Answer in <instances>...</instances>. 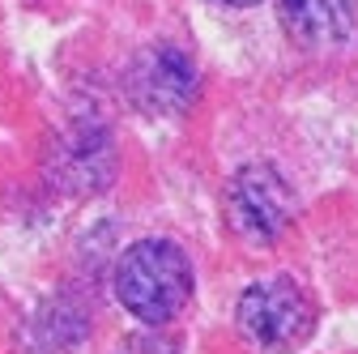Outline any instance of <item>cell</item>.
Segmentation results:
<instances>
[{
    "label": "cell",
    "mask_w": 358,
    "mask_h": 354,
    "mask_svg": "<svg viewBox=\"0 0 358 354\" xmlns=\"http://www.w3.org/2000/svg\"><path fill=\"white\" fill-rule=\"evenodd\" d=\"M115 295L137 320L166 325L192 299V264L171 239H141L115 264Z\"/></svg>",
    "instance_id": "6da1fadb"
},
{
    "label": "cell",
    "mask_w": 358,
    "mask_h": 354,
    "mask_svg": "<svg viewBox=\"0 0 358 354\" xmlns=\"http://www.w3.org/2000/svg\"><path fill=\"white\" fill-rule=\"evenodd\" d=\"M239 329L260 346L286 354L294 346H303L316 329V307H311L307 290L294 278H268L243 290L239 299Z\"/></svg>",
    "instance_id": "7a4b0ae2"
},
{
    "label": "cell",
    "mask_w": 358,
    "mask_h": 354,
    "mask_svg": "<svg viewBox=\"0 0 358 354\" xmlns=\"http://www.w3.org/2000/svg\"><path fill=\"white\" fill-rule=\"evenodd\" d=\"M290 209H294L290 184L268 162H252L235 171V180L227 184V222L252 243L278 239L290 222Z\"/></svg>",
    "instance_id": "3957f363"
},
{
    "label": "cell",
    "mask_w": 358,
    "mask_h": 354,
    "mask_svg": "<svg viewBox=\"0 0 358 354\" xmlns=\"http://www.w3.org/2000/svg\"><path fill=\"white\" fill-rule=\"evenodd\" d=\"M132 103L150 115H175L184 111L196 94V69L184 52L175 48H150L137 64H132L128 77Z\"/></svg>",
    "instance_id": "277c9868"
},
{
    "label": "cell",
    "mask_w": 358,
    "mask_h": 354,
    "mask_svg": "<svg viewBox=\"0 0 358 354\" xmlns=\"http://www.w3.org/2000/svg\"><path fill=\"white\" fill-rule=\"evenodd\" d=\"M278 17L303 48H333L354 30L350 0H278Z\"/></svg>",
    "instance_id": "5b68a950"
},
{
    "label": "cell",
    "mask_w": 358,
    "mask_h": 354,
    "mask_svg": "<svg viewBox=\"0 0 358 354\" xmlns=\"http://www.w3.org/2000/svg\"><path fill=\"white\" fill-rule=\"evenodd\" d=\"M222 5H235V9H243V5H256V0H222Z\"/></svg>",
    "instance_id": "8992f818"
}]
</instances>
